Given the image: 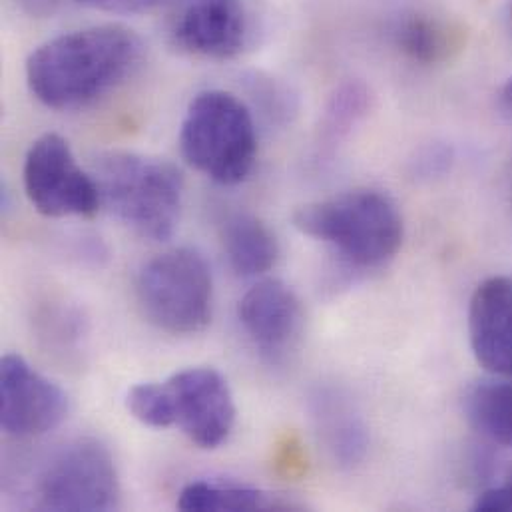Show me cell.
I'll return each instance as SVG.
<instances>
[{"label": "cell", "mask_w": 512, "mask_h": 512, "mask_svg": "<svg viewBox=\"0 0 512 512\" xmlns=\"http://www.w3.org/2000/svg\"><path fill=\"white\" fill-rule=\"evenodd\" d=\"M463 38L461 28L429 14H411L395 30L399 50L409 60L427 66L447 62L463 48Z\"/></svg>", "instance_id": "cell-15"}, {"label": "cell", "mask_w": 512, "mask_h": 512, "mask_svg": "<svg viewBox=\"0 0 512 512\" xmlns=\"http://www.w3.org/2000/svg\"><path fill=\"white\" fill-rule=\"evenodd\" d=\"M42 511H110L118 505L120 481L106 445L84 437L62 445L42 467L34 485Z\"/></svg>", "instance_id": "cell-6"}, {"label": "cell", "mask_w": 512, "mask_h": 512, "mask_svg": "<svg viewBox=\"0 0 512 512\" xmlns=\"http://www.w3.org/2000/svg\"><path fill=\"white\" fill-rule=\"evenodd\" d=\"M313 419L321 441L341 467H355L363 461L369 437L355 407L339 391L323 389L313 397Z\"/></svg>", "instance_id": "cell-13"}, {"label": "cell", "mask_w": 512, "mask_h": 512, "mask_svg": "<svg viewBox=\"0 0 512 512\" xmlns=\"http://www.w3.org/2000/svg\"><path fill=\"white\" fill-rule=\"evenodd\" d=\"M503 100L512 106V76L507 80V84H505V88H503Z\"/></svg>", "instance_id": "cell-23"}, {"label": "cell", "mask_w": 512, "mask_h": 512, "mask_svg": "<svg viewBox=\"0 0 512 512\" xmlns=\"http://www.w3.org/2000/svg\"><path fill=\"white\" fill-rule=\"evenodd\" d=\"M22 10L34 18H46L56 12L60 0H18Z\"/></svg>", "instance_id": "cell-22"}, {"label": "cell", "mask_w": 512, "mask_h": 512, "mask_svg": "<svg viewBox=\"0 0 512 512\" xmlns=\"http://www.w3.org/2000/svg\"><path fill=\"white\" fill-rule=\"evenodd\" d=\"M22 182L28 202L46 218H90L102 208L92 174L82 170L70 144L58 134H44L32 142Z\"/></svg>", "instance_id": "cell-7"}, {"label": "cell", "mask_w": 512, "mask_h": 512, "mask_svg": "<svg viewBox=\"0 0 512 512\" xmlns=\"http://www.w3.org/2000/svg\"><path fill=\"white\" fill-rule=\"evenodd\" d=\"M68 413V395L34 371L20 355L0 363V425L16 439L40 437L58 427Z\"/></svg>", "instance_id": "cell-10"}, {"label": "cell", "mask_w": 512, "mask_h": 512, "mask_svg": "<svg viewBox=\"0 0 512 512\" xmlns=\"http://www.w3.org/2000/svg\"><path fill=\"white\" fill-rule=\"evenodd\" d=\"M505 489H507V493H509V497H511V503H512V473L511 477H509V481L505 483Z\"/></svg>", "instance_id": "cell-24"}, {"label": "cell", "mask_w": 512, "mask_h": 512, "mask_svg": "<svg viewBox=\"0 0 512 512\" xmlns=\"http://www.w3.org/2000/svg\"><path fill=\"white\" fill-rule=\"evenodd\" d=\"M511 16H512V8H511Z\"/></svg>", "instance_id": "cell-25"}, {"label": "cell", "mask_w": 512, "mask_h": 512, "mask_svg": "<svg viewBox=\"0 0 512 512\" xmlns=\"http://www.w3.org/2000/svg\"><path fill=\"white\" fill-rule=\"evenodd\" d=\"M136 299L144 317L158 329L172 335L198 333L212 319V271L190 248L164 252L140 269Z\"/></svg>", "instance_id": "cell-5"}, {"label": "cell", "mask_w": 512, "mask_h": 512, "mask_svg": "<svg viewBox=\"0 0 512 512\" xmlns=\"http://www.w3.org/2000/svg\"><path fill=\"white\" fill-rule=\"evenodd\" d=\"M471 349L479 365L512 377V279L495 275L477 285L469 305Z\"/></svg>", "instance_id": "cell-12"}, {"label": "cell", "mask_w": 512, "mask_h": 512, "mask_svg": "<svg viewBox=\"0 0 512 512\" xmlns=\"http://www.w3.org/2000/svg\"><path fill=\"white\" fill-rule=\"evenodd\" d=\"M369 92L361 84H345L341 86L329 100L323 120V134L327 140L337 142L343 138L351 126L367 112Z\"/></svg>", "instance_id": "cell-18"}, {"label": "cell", "mask_w": 512, "mask_h": 512, "mask_svg": "<svg viewBox=\"0 0 512 512\" xmlns=\"http://www.w3.org/2000/svg\"><path fill=\"white\" fill-rule=\"evenodd\" d=\"M293 226L333 248L353 267H379L403 246L405 226L397 204L377 190H351L301 206Z\"/></svg>", "instance_id": "cell-3"}, {"label": "cell", "mask_w": 512, "mask_h": 512, "mask_svg": "<svg viewBox=\"0 0 512 512\" xmlns=\"http://www.w3.org/2000/svg\"><path fill=\"white\" fill-rule=\"evenodd\" d=\"M238 319L257 351L267 361L279 363L297 347L305 313L301 299L287 283L263 279L242 297Z\"/></svg>", "instance_id": "cell-11"}, {"label": "cell", "mask_w": 512, "mask_h": 512, "mask_svg": "<svg viewBox=\"0 0 512 512\" xmlns=\"http://www.w3.org/2000/svg\"><path fill=\"white\" fill-rule=\"evenodd\" d=\"M164 28L174 48L210 60L242 54L250 36L242 0H168Z\"/></svg>", "instance_id": "cell-9"}, {"label": "cell", "mask_w": 512, "mask_h": 512, "mask_svg": "<svg viewBox=\"0 0 512 512\" xmlns=\"http://www.w3.org/2000/svg\"><path fill=\"white\" fill-rule=\"evenodd\" d=\"M92 178L102 208L134 234L154 242L174 236L184 200V178L174 164L134 152H108L96 158Z\"/></svg>", "instance_id": "cell-2"}, {"label": "cell", "mask_w": 512, "mask_h": 512, "mask_svg": "<svg viewBox=\"0 0 512 512\" xmlns=\"http://www.w3.org/2000/svg\"><path fill=\"white\" fill-rule=\"evenodd\" d=\"M178 509L188 512L285 511L291 505L254 487L218 481H196L182 489Z\"/></svg>", "instance_id": "cell-16"}, {"label": "cell", "mask_w": 512, "mask_h": 512, "mask_svg": "<svg viewBox=\"0 0 512 512\" xmlns=\"http://www.w3.org/2000/svg\"><path fill=\"white\" fill-rule=\"evenodd\" d=\"M76 2L102 12H112V14H140L160 4V0H76Z\"/></svg>", "instance_id": "cell-20"}, {"label": "cell", "mask_w": 512, "mask_h": 512, "mask_svg": "<svg viewBox=\"0 0 512 512\" xmlns=\"http://www.w3.org/2000/svg\"><path fill=\"white\" fill-rule=\"evenodd\" d=\"M126 407L134 419L152 429H170L172 415L164 383H140L126 395Z\"/></svg>", "instance_id": "cell-19"}, {"label": "cell", "mask_w": 512, "mask_h": 512, "mask_svg": "<svg viewBox=\"0 0 512 512\" xmlns=\"http://www.w3.org/2000/svg\"><path fill=\"white\" fill-rule=\"evenodd\" d=\"M180 148L184 160L212 182L242 184L256 164L254 116L232 92H200L182 120Z\"/></svg>", "instance_id": "cell-4"}, {"label": "cell", "mask_w": 512, "mask_h": 512, "mask_svg": "<svg viewBox=\"0 0 512 512\" xmlns=\"http://www.w3.org/2000/svg\"><path fill=\"white\" fill-rule=\"evenodd\" d=\"M172 427L202 449L228 441L236 425V403L224 375L212 367H188L164 381Z\"/></svg>", "instance_id": "cell-8"}, {"label": "cell", "mask_w": 512, "mask_h": 512, "mask_svg": "<svg viewBox=\"0 0 512 512\" xmlns=\"http://www.w3.org/2000/svg\"><path fill=\"white\" fill-rule=\"evenodd\" d=\"M469 423L489 441L512 447V383L481 381L465 395Z\"/></svg>", "instance_id": "cell-17"}, {"label": "cell", "mask_w": 512, "mask_h": 512, "mask_svg": "<svg viewBox=\"0 0 512 512\" xmlns=\"http://www.w3.org/2000/svg\"><path fill=\"white\" fill-rule=\"evenodd\" d=\"M449 162H451V156L447 154V150H429V152L419 160V164L423 166V170H425L427 176L443 172Z\"/></svg>", "instance_id": "cell-21"}, {"label": "cell", "mask_w": 512, "mask_h": 512, "mask_svg": "<svg viewBox=\"0 0 512 512\" xmlns=\"http://www.w3.org/2000/svg\"><path fill=\"white\" fill-rule=\"evenodd\" d=\"M222 244L230 267L242 277H256L269 271L279 256L271 230L248 212H234L224 220Z\"/></svg>", "instance_id": "cell-14"}, {"label": "cell", "mask_w": 512, "mask_h": 512, "mask_svg": "<svg viewBox=\"0 0 512 512\" xmlns=\"http://www.w3.org/2000/svg\"><path fill=\"white\" fill-rule=\"evenodd\" d=\"M140 36L122 24L60 34L26 60L30 94L50 110L88 108L120 88L142 64Z\"/></svg>", "instance_id": "cell-1"}]
</instances>
